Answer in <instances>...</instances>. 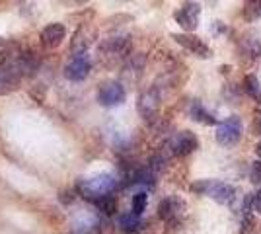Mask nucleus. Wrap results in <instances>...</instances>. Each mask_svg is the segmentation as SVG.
Listing matches in <instances>:
<instances>
[{
  "instance_id": "nucleus-1",
  "label": "nucleus",
  "mask_w": 261,
  "mask_h": 234,
  "mask_svg": "<svg viewBox=\"0 0 261 234\" xmlns=\"http://www.w3.org/2000/svg\"><path fill=\"white\" fill-rule=\"evenodd\" d=\"M191 191L199 195H207L211 199H215L220 205H228L236 197L234 186L218 181V179H199L195 184H191Z\"/></svg>"
},
{
  "instance_id": "nucleus-2",
  "label": "nucleus",
  "mask_w": 261,
  "mask_h": 234,
  "mask_svg": "<svg viewBox=\"0 0 261 234\" xmlns=\"http://www.w3.org/2000/svg\"><path fill=\"white\" fill-rule=\"evenodd\" d=\"M117 188V178L111 174H98L92 178H82L78 181V190L88 199L96 201L103 195H109Z\"/></svg>"
},
{
  "instance_id": "nucleus-3",
  "label": "nucleus",
  "mask_w": 261,
  "mask_h": 234,
  "mask_svg": "<svg viewBox=\"0 0 261 234\" xmlns=\"http://www.w3.org/2000/svg\"><path fill=\"white\" fill-rule=\"evenodd\" d=\"M242 137V119L238 115H232L226 121H222L217 129V141L222 146L236 145Z\"/></svg>"
},
{
  "instance_id": "nucleus-4",
  "label": "nucleus",
  "mask_w": 261,
  "mask_h": 234,
  "mask_svg": "<svg viewBox=\"0 0 261 234\" xmlns=\"http://www.w3.org/2000/svg\"><path fill=\"white\" fill-rule=\"evenodd\" d=\"M174 18L185 32H193V30H197V25H199L201 6L197 2H185L184 6L174 14Z\"/></svg>"
},
{
  "instance_id": "nucleus-5",
  "label": "nucleus",
  "mask_w": 261,
  "mask_h": 234,
  "mask_svg": "<svg viewBox=\"0 0 261 234\" xmlns=\"http://www.w3.org/2000/svg\"><path fill=\"white\" fill-rule=\"evenodd\" d=\"M92 70V63L88 59L86 53H78V55L72 57V61L66 65L65 68V76L72 82H82L84 78H88Z\"/></svg>"
},
{
  "instance_id": "nucleus-6",
  "label": "nucleus",
  "mask_w": 261,
  "mask_h": 234,
  "mask_svg": "<svg viewBox=\"0 0 261 234\" xmlns=\"http://www.w3.org/2000/svg\"><path fill=\"white\" fill-rule=\"evenodd\" d=\"M172 39H174L175 43H179L184 49H187L189 53H193L195 57H201V59H208V57L213 55V51H211V47L205 45L199 37L195 35H189V34H172Z\"/></svg>"
},
{
  "instance_id": "nucleus-7",
  "label": "nucleus",
  "mask_w": 261,
  "mask_h": 234,
  "mask_svg": "<svg viewBox=\"0 0 261 234\" xmlns=\"http://www.w3.org/2000/svg\"><path fill=\"white\" fill-rule=\"evenodd\" d=\"M98 101L106 108H113L125 101V88L119 82H106L98 90Z\"/></svg>"
},
{
  "instance_id": "nucleus-8",
  "label": "nucleus",
  "mask_w": 261,
  "mask_h": 234,
  "mask_svg": "<svg viewBox=\"0 0 261 234\" xmlns=\"http://www.w3.org/2000/svg\"><path fill=\"white\" fill-rule=\"evenodd\" d=\"M170 148L175 156H187L199 148V139L191 131H179L170 141Z\"/></svg>"
},
{
  "instance_id": "nucleus-9",
  "label": "nucleus",
  "mask_w": 261,
  "mask_h": 234,
  "mask_svg": "<svg viewBox=\"0 0 261 234\" xmlns=\"http://www.w3.org/2000/svg\"><path fill=\"white\" fill-rule=\"evenodd\" d=\"M185 211V201L177 195H168L166 199L160 201L158 205V217L164 221H172L177 215H181Z\"/></svg>"
},
{
  "instance_id": "nucleus-10",
  "label": "nucleus",
  "mask_w": 261,
  "mask_h": 234,
  "mask_svg": "<svg viewBox=\"0 0 261 234\" xmlns=\"http://www.w3.org/2000/svg\"><path fill=\"white\" fill-rule=\"evenodd\" d=\"M158 108H160V94L156 88L146 90L139 100V112L144 119H154V115L158 113Z\"/></svg>"
},
{
  "instance_id": "nucleus-11",
  "label": "nucleus",
  "mask_w": 261,
  "mask_h": 234,
  "mask_svg": "<svg viewBox=\"0 0 261 234\" xmlns=\"http://www.w3.org/2000/svg\"><path fill=\"white\" fill-rule=\"evenodd\" d=\"M65 37H66V30L63 23H49L43 32H41V41L49 49L59 47V45L65 41Z\"/></svg>"
},
{
  "instance_id": "nucleus-12",
  "label": "nucleus",
  "mask_w": 261,
  "mask_h": 234,
  "mask_svg": "<svg viewBox=\"0 0 261 234\" xmlns=\"http://www.w3.org/2000/svg\"><path fill=\"white\" fill-rule=\"evenodd\" d=\"M101 49L108 55H125L130 49L129 35H117V37H109L106 39V43L101 45Z\"/></svg>"
},
{
  "instance_id": "nucleus-13",
  "label": "nucleus",
  "mask_w": 261,
  "mask_h": 234,
  "mask_svg": "<svg viewBox=\"0 0 261 234\" xmlns=\"http://www.w3.org/2000/svg\"><path fill=\"white\" fill-rule=\"evenodd\" d=\"M191 117L199 123H205V125H213V123H217V117H215V115H211V113L203 108V103H201V101H193V103H191Z\"/></svg>"
},
{
  "instance_id": "nucleus-14",
  "label": "nucleus",
  "mask_w": 261,
  "mask_h": 234,
  "mask_svg": "<svg viewBox=\"0 0 261 234\" xmlns=\"http://www.w3.org/2000/svg\"><path fill=\"white\" fill-rule=\"evenodd\" d=\"M119 226H121V230H123V232L133 234V232H139V230H141L142 223L137 215L129 213V215H123V217L119 219Z\"/></svg>"
},
{
  "instance_id": "nucleus-15",
  "label": "nucleus",
  "mask_w": 261,
  "mask_h": 234,
  "mask_svg": "<svg viewBox=\"0 0 261 234\" xmlns=\"http://www.w3.org/2000/svg\"><path fill=\"white\" fill-rule=\"evenodd\" d=\"M94 205L98 207V211H101L103 215H113L117 211V199L113 195H103L99 199L94 201Z\"/></svg>"
},
{
  "instance_id": "nucleus-16",
  "label": "nucleus",
  "mask_w": 261,
  "mask_h": 234,
  "mask_svg": "<svg viewBox=\"0 0 261 234\" xmlns=\"http://www.w3.org/2000/svg\"><path fill=\"white\" fill-rule=\"evenodd\" d=\"M244 88H246V92L250 94L253 100L257 101V103H261V84L259 80L253 76V74H250V76H246V82H244Z\"/></svg>"
},
{
  "instance_id": "nucleus-17",
  "label": "nucleus",
  "mask_w": 261,
  "mask_h": 234,
  "mask_svg": "<svg viewBox=\"0 0 261 234\" xmlns=\"http://www.w3.org/2000/svg\"><path fill=\"white\" fill-rule=\"evenodd\" d=\"M146 203H148V195H146L144 191H139V193H135V195H133V215L141 217L142 211L146 209Z\"/></svg>"
},
{
  "instance_id": "nucleus-18",
  "label": "nucleus",
  "mask_w": 261,
  "mask_h": 234,
  "mask_svg": "<svg viewBox=\"0 0 261 234\" xmlns=\"http://www.w3.org/2000/svg\"><path fill=\"white\" fill-rule=\"evenodd\" d=\"M244 16H246L248 20H257V18H261V0L246 2V4H244Z\"/></svg>"
},
{
  "instance_id": "nucleus-19",
  "label": "nucleus",
  "mask_w": 261,
  "mask_h": 234,
  "mask_svg": "<svg viewBox=\"0 0 261 234\" xmlns=\"http://www.w3.org/2000/svg\"><path fill=\"white\" fill-rule=\"evenodd\" d=\"M244 51L250 57H259L261 55V41L255 37H248L244 39Z\"/></svg>"
},
{
  "instance_id": "nucleus-20",
  "label": "nucleus",
  "mask_w": 261,
  "mask_h": 234,
  "mask_svg": "<svg viewBox=\"0 0 261 234\" xmlns=\"http://www.w3.org/2000/svg\"><path fill=\"white\" fill-rule=\"evenodd\" d=\"M250 179L253 184H261V160H255V162L251 164Z\"/></svg>"
},
{
  "instance_id": "nucleus-21",
  "label": "nucleus",
  "mask_w": 261,
  "mask_h": 234,
  "mask_svg": "<svg viewBox=\"0 0 261 234\" xmlns=\"http://www.w3.org/2000/svg\"><path fill=\"white\" fill-rule=\"evenodd\" d=\"M251 228H253V217H251L250 213H246L244 219H242V230H240V234H250Z\"/></svg>"
},
{
  "instance_id": "nucleus-22",
  "label": "nucleus",
  "mask_w": 261,
  "mask_h": 234,
  "mask_svg": "<svg viewBox=\"0 0 261 234\" xmlns=\"http://www.w3.org/2000/svg\"><path fill=\"white\" fill-rule=\"evenodd\" d=\"M251 209L253 211H257V213H261V190L251 197Z\"/></svg>"
},
{
  "instance_id": "nucleus-23",
  "label": "nucleus",
  "mask_w": 261,
  "mask_h": 234,
  "mask_svg": "<svg viewBox=\"0 0 261 234\" xmlns=\"http://www.w3.org/2000/svg\"><path fill=\"white\" fill-rule=\"evenodd\" d=\"M255 152H257V156H261V143L257 146H255Z\"/></svg>"
},
{
  "instance_id": "nucleus-24",
  "label": "nucleus",
  "mask_w": 261,
  "mask_h": 234,
  "mask_svg": "<svg viewBox=\"0 0 261 234\" xmlns=\"http://www.w3.org/2000/svg\"><path fill=\"white\" fill-rule=\"evenodd\" d=\"M2 43H4V39H2V37H0V45H2Z\"/></svg>"
},
{
  "instance_id": "nucleus-25",
  "label": "nucleus",
  "mask_w": 261,
  "mask_h": 234,
  "mask_svg": "<svg viewBox=\"0 0 261 234\" xmlns=\"http://www.w3.org/2000/svg\"><path fill=\"white\" fill-rule=\"evenodd\" d=\"M259 129H261V121H259Z\"/></svg>"
}]
</instances>
